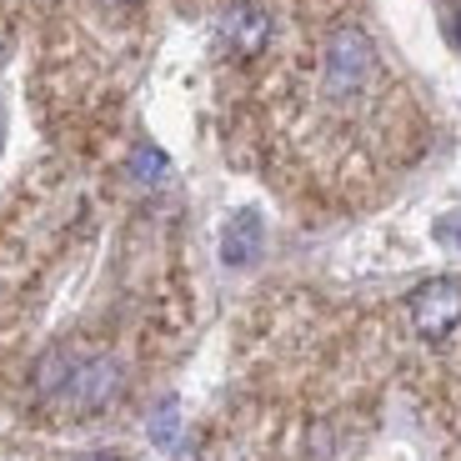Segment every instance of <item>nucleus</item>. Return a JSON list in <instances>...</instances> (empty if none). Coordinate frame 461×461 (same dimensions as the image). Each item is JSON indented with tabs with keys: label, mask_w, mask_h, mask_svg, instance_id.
<instances>
[{
	"label": "nucleus",
	"mask_w": 461,
	"mask_h": 461,
	"mask_svg": "<svg viewBox=\"0 0 461 461\" xmlns=\"http://www.w3.org/2000/svg\"><path fill=\"white\" fill-rule=\"evenodd\" d=\"M171 461H201V456H196V451H176Z\"/></svg>",
	"instance_id": "nucleus-10"
},
{
	"label": "nucleus",
	"mask_w": 461,
	"mask_h": 461,
	"mask_svg": "<svg viewBox=\"0 0 461 461\" xmlns=\"http://www.w3.org/2000/svg\"><path fill=\"white\" fill-rule=\"evenodd\" d=\"M115 5H136V0H115Z\"/></svg>",
	"instance_id": "nucleus-12"
},
{
	"label": "nucleus",
	"mask_w": 461,
	"mask_h": 461,
	"mask_svg": "<svg viewBox=\"0 0 461 461\" xmlns=\"http://www.w3.org/2000/svg\"><path fill=\"white\" fill-rule=\"evenodd\" d=\"M406 316H411V331L421 341H447L461 326V281L456 276H437L427 286H416L406 296Z\"/></svg>",
	"instance_id": "nucleus-2"
},
{
	"label": "nucleus",
	"mask_w": 461,
	"mask_h": 461,
	"mask_svg": "<svg viewBox=\"0 0 461 461\" xmlns=\"http://www.w3.org/2000/svg\"><path fill=\"white\" fill-rule=\"evenodd\" d=\"M176 437H181V411H176V402H166L161 411L150 416V441L156 447H176Z\"/></svg>",
	"instance_id": "nucleus-6"
},
{
	"label": "nucleus",
	"mask_w": 461,
	"mask_h": 461,
	"mask_svg": "<svg viewBox=\"0 0 461 461\" xmlns=\"http://www.w3.org/2000/svg\"><path fill=\"white\" fill-rule=\"evenodd\" d=\"M166 171H171V161H166V150L146 146V140H140V146L131 150V176H136V181L156 185V181H166Z\"/></svg>",
	"instance_id": "nucleus-5"
},
{
	"label": "nucleus",
	"mask_w": 461,
	"mask_h": 461,
	"mask_svg": "<svg viewBox=\"0 0 461 461\" xmlns=\"http://www.w3.org/2000/svg\"><path fill=\"white\" fill-rule=\"evenodd\" d=\"M437 241L451 246V251H461V211H451V216L437 221Z\"/></svg>",
	"instance_id": "nucleus-7"
},
{
	"label": "nucleus",
	"mask_w": 461,
	"mask_h": 461,
	"mask_svg": "<svg viewBox=\"0 0 461 461\" xmlns=\"http://www.w3.org/2000/svg\"><path fill=\"white\" fill-rule=\"evenodd\" d=\"M271 31H276V21H271V11L256 5V0H241V5H230V11L221 15V46L236 60L261 56V50L271 46Z\"/></svg>",
	"instance_id": "nucleus-3"
},
{
	"label": "nucleus",
	"mask_w": 461,
	"mask_h": 461,
	"mask_svg": "<svg viewBox=\"0 0 461 461\" xmlns=\"http://www.w3.org/2000/svg\"><path fill=\"white\" fill-rule=\"evenodd\" d=\"M451 41H456V46H461V0H456V5H451Z\"/></svg>",
	"instance_id": "nucleus-8"
},
{
	"label": "nucleus",
	"mask_w": 461,
	"mask_h": 461,
	"mask_svg": "<svg viewBox=\"0 0 461 461\" xmlns=\"http://www.w3.org/2000/svg\"><path fill=\"white\" fill-rule=\"evenodd\" d=\"M70 461H115L111 451H91V456H70Z\"/></svg>",
	"instance_id": "nucleus-9"
},
{
	"label": "nucleus",
	"mask_w": 461,
	"mask_h": 461,
	"mask_svg": "<svg viewBox=\"0 0 461 461\" xmlns=\"http://www.w3.org/2000/svg\"><path fill=\"white\" fill-rule=\"evenodd\" d=\"M0 140H5V105H0Z\"/></svg>",
	"instance_id": "nucleus-11"
},
{
	"label": "nucleus",
	"mask_w": 461,
	"mask_h": 461,
	"mask_svg": "<svg viewBox=\"0 0 461 461\" xmlns=\"http://www.w3.org/2000/svg\"><path fill=\"white\" fill-rule=\"evenodd\" d=\"M376 70H381L376 41H371L361 25H341V31L326 35V50H321V91L331 95L336 105L366 95L371 81H376Z\"/></svg>",
	"instance_id": "nucleus-1"
},
{
	"label": "nucleus",
	"mask_w": 461,
	"mask_h": 461,
	"mask_svg": "<svg viewBox=\"0 0 461 461\" xmlns=\"http://www.w3.org/2000/svg\"><path fill=\"white\" fill-rule=\"evenodd\" d=\"M261 251V216L256 211H236V216L221 226V261L226 266H246Z\"/></svg>",
	"instance_id": "nucleus-4"
}]
</instances>
